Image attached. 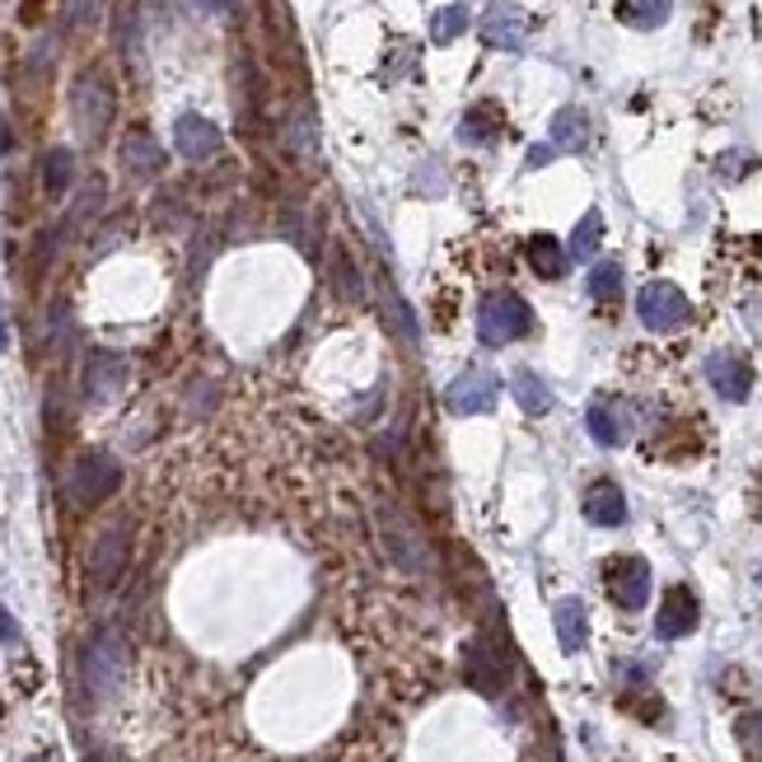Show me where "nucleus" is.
<instances>
[{"label":"nucleus","mask_w":762,"mask_h":762,"mask_svg":"<svg viewBox=\"0 0 762 762\" xmlns=\"http://www.w3.org/2000/svg\"><path fill=\"white\" fill-rule=\"evenodd\" d=\"M529 332H534V309L524 304V296H515V290H496V296L482 300V309H477L482 346H511L519 337H529Z\"/></svg>","instance_id":"f257e3e1"},{"label":"nucleus","mask_w":762,"mask_h":762,"mask_svg":"<svg viewBox=\"0 0 762 762\" xmlns=\"http://www.w3.org/2000/svg\"><path fill=\"white\" fill-rule=\"evenodd\" d=\"M375 524H379L384 552H388V561H394L398 571L421 576L426 566H431V552H426V538L412 529V519H407L394 501H379V505H375Z\"/></svg>","instance_id":"f03ea898"},{"label":"nucleus","mask_w":762,"mask_h":762,"mask_svg":"<svg viewBox=\"0 0 762 762\" xmlns=\"http://www.w3.org/2000/svg\"><path fill=\"white\" fill-rule=\"evenodd\" d=\"M112 85H108V75L99 71H85L81 81H75L71 89V117H75V131L85 136V141H99V136L112 127Z\"/></svg>","instance_id":"7ed1b4c3"},{"label":"nucleus","mask_w":762,"mask_h":762,"mask_svg":"<svg viewBox=\"0 0 762 762\" xmlns=\"http://www.w3.org/2000/svg\"><path fill=\"white\" fill-rule=\"evenodd\" d=\"M117 482H122V468H117L108 454H81L71 463L62 492H66V501L75 505V511H94V505L117 492Z\"/></svg>","instance_id":"20e7f679"},{"label":"nucleus","mask_w":762,"mask_h":762,"mask_svg":"<svg viewBox=\"0 0 762 762\" xmlns=\"http://www.w3.org/2000/svg\"><path fill=\"white\" fill-rule=\"evenodd\" d=\"M122 678H127V646H122V636H117V632H99V636L89 641V651H85V683H89V693L108 701L117 688H122Z\"/></svg>","instance_id":"39448f33"},{"label":"nucleus","mask_w":762,"mask_h":762,"mask_svg":"<svg viewBox=\"0 0 762 762\" xmlns=\"http://www.w3.org/2000/svg\"><path fill=\"white\" fill-rule=\"evenodd\" d=\"M636 314L651 332H678L693 319V304L674 281H651V286H641V296H636Z\"/></svg>","instance_id":"423d86ee"},{"label":"nucleus","mask_w":762,"mask_h":762,"mask_svg":"<svg viewBox=\"0 0 762 762\" xmlns=\"http://www.w3.org/2000/svg\"><path fill=\"white\" fill-rule=\"evenodd\" d=\"M603 584H609V599L618 603V609L636 613L641 603L651 599V566L646 557H609L603 561Z\"/></svg>","instance_id":"0eeeda50"},{"label":"nucleus","mask_w":762,"mask_h":762,"mask_svg":"<svg viewBox=\"0 0 762 762\" xmlns=\"http://www.w3.org/2000/svg\"><path fill=\"white\" fill-rule=\"evenodd\" d=\"M496 394H501V384L492 369H463V375L444 388V407L454 417H473V412H492L496 407Z\"/></svg>","instance_id":"6e6552de"},{"label":"nucleus","mask_w":762,"mask_h":762,"mask_svg":"<svg viewBox=\"0 0 762 762\" xmlns=\"http://www.w3.org/2000/svg\"><path fill=\"white\" fill-rule=\"evenodd\" d=\"M463 669H468V683H473L482 697H501L505 693V678H511V664H505V655H501V646H496L492 636L468 641Z\"/></svg>","instance_id":"1a4fd4ad"},{"label":"nucleus","mask_w":762,"mask_h":762,"mask_svg":"<svg viewBox=\"0 0 762 762\" xmlns=\"http://www.w3.org/2000/svg\"><path fill=\"white\" fill-rule=\"evenodd\" d=\"M697 622H701L697 594L688 590V584H669V594H664V603H659V618H655V636L683 641L688 632H697Z\"/></svg>","instance_id":"9d476101"},{"label":"nucleus","mask_w":762,"mask_h":762,"mask_svg":"<svg viewBox=\"0 0 762 762\" xmlns=\"http://www.w3.org/2000/svg\"><path fill=\"white\" fill-rule=\"evenodd\" d=\"M127 524H112L108 534H99V543H94V552H89V580H94V590H112L117 576L127 571Z\"/></svg>","instance_id":"9b49d317"},{"label":"nucleus","mask_w":762,"mask_h":762,"mask_svg":"<svg viewBox=\"0 0 762 762\" xmlns=\"http://www.w3.org/2000/svg\"><path fill=\"white\" fill-rule=\"evenodd\" d=\"M173 150L183 154V160H211V154L221 150V127L211 122L202 112H183L179 122H173Z\"/></svg>","instance_id":"f8f14e48"},{"label":"nucleus","mask_w":762,"mask_h":762,"mask_svg":"<svg viewBox=\"0 0 762 762\" xmlns=\"http://www.w3.org/2000/svg\"><path fill=\"white\" fill-rule=\"evenodd\" d=\"M707 379L726 403H744L753 394V365L744 356H734V351H716L707 361Z\"/></svg>","instance_id":"ddd939ff"},{"label":"nucleus","mask_w":762,"mask_h":762,"mask_svg":"<svg viewBox=\"0 0 762 762\" xmlns=\"http://www.w3.org/2000/svg\"><path fill=\"white\" fill-rule=\"evenodd\" d=\"M127 375H131V365L122 356L99 351V356H89V365H85V398L89 403H112L127 388Z\"/></svg>","instance_id":"4468645a"},{"label":"nucleus","mask_w":762,"mask_h":762,"mask_svg":"<svg viewBox=\"0 0 762 762\" xmlns=\"http://www.w3.org/2000/svg\"><path fill=\"white\" fill-rule=\"evenodd\" d=\"M482 37H486L492 47H501V52H519L524 37H529V14H524L519 6H496V10H486Z\"/></svg>","instance_id":"2eb2a0df"},{"label":"nucleus","mask_w":762,"mask_h":762,"mask_svg":"<svg viewBox=\"0 0 762 762\" xmlns=\"http://www.w3.org/2000/svg\"><path fill=\"white\" fill-rule=\"evenodd\" d=\"M117 164H122L127 179H154V173L164 169V150L150 131H131L122 141V150H117Z\"/></svg>","instance_id":"dca6fc26"},{"label":"nucleus","mask_w":762,"mask_h":762,"mask_svg":"<svg viewBox=\"0 0 762 762\" xmlns=\"http://www.w3.org/2000/svg\"><path fill=\"white\" fill-rule=\"evenodd\" d=\"M584 519L599 524V529H618V524H627V496H622L618 482H594L590 492H584Z\"/></svg>","instance_id":"f3484780"},{"label":"nucleus","mask_w":762,"mask_h":762,"mask_svg":"<svg viewBox=\"0 0 762 762\" xmlns=\"http://www.w3.org/2000/svg\"><path fill=\"white\" fill-rule=\"evenodd\" d=\"M584 421H590V436L603 449H613V444H622L632 436V421H627V412H622V403H613V398H594L590 412H584Z\"/></svg>","instance_id":"a211bd4d"},{"label":"nucleus","mask_w":762,"mask_h":762,"mask_svg":"<svg viewBox=\"0 0 762 762\" xmlns=\"http://www.w3.org/2000/svg\"><path fill=\"white\" fill-rule=\"evenodd\" d=\"M524 253H529V267L538 271L543 281H561V277H566V267H571V248H561V244L552 239V234H534L529 248H524Z\"/></svg>","instance_id":"6ab92c4d"},{"label":"nucleus","mask_w":762,"mask_h":762,"mask_svg":"<svg viewBox=\"0 0 762 762\" xmlns=\"http://www.w3.org/2000/svg\"><path fill=\"white\" fill-rule=\"evenodd\" d=\"M552 622H557V641L566 655H576L584 646V636H590V618H584V603L580 599H557L552 609Z\"/></svg>","instance_id":"aec40b11"},{"label":"nucleus","mask_w":762,"mask_h":762,"mask_svg":"<svg viewBox=\"0 0 762 762\" xmlns=\"http://www.w3.org/2000/svg\"><path fill=\"white\" fill-rule=\"evenodd\" d=\"M547 136H552V150H584V141H590V122H584L580 108H561L552 117V127H547Z\"/></svg>","instance_id":"412c9836"},{"label":"nucleus","mask_w":762,"mask_h":762,"mask_svg":"<svg viewBox=\"0 0 762 762\" xmlns=\"http://www.w3.org/2000/svg\"><path fill=\"white\" fill-rule=\"evenodd\" d=\"M511 388H515V398H519V407L529 417H543V412H552V388H547L534 369H515L511 375Z\"/></svg>","instance_id":"4be33fe9"},{"label":"nucleus","mask_w":762,"mask_h":762,"mask_svg":"<svg viewBox=\"0 0 762 762\" xmlns=\"http://www.w3.org/2000/svg\"><path fill=\"white\" fill-rule=\"evenodd\" d=\"M71 179H75V154L71 150H47L43 154V187L52 192V197H62V192L71 187Z\"/></svg>","instance_id":"5701e85b"},{"label":"nucleus","mask_w":762,"mask_h":762,"mask_svg":"<svg viewBox=\"0 0 762 762\" xmlns=\"http://www.w3.org/2000/svg\"><path fill=\"white\" fill-rule=\"evenodd\" d=\"M669 10H674V0H622L618 6V14L636 29H659L669 19Z\"/></svg>","instance_id":"b1692460"},{"label":"nucleus","mask_w":762,"mask_h":762,"mask_svg":"<svg viewBox=\"0 0 762 762\" xmlns=\"http://www.w3.org/2000/svg\"><path fill=\"white\" fill-rule=\"evenodd\" d=\"M459 141L463 146H486V141H496V108L492 104H482L463 117V127H459Z\"/></svg>","instance_id":"393cba45"},{"label":"nucleus","mask_w":762,"mask_h":762,"mask_svg":"<svg viewBox=\"0 0 762 762\" xmlns=\"http://www.w3.org/2000/svg\"><path fill=\"white\" fill-rule=\"evenodd\" d=\"M599 244H603V216L599 211H584V221L571 234V258H594Z\"/></svg>","instance_id":"a878e982"},{"label":"nucleus","mask_w":762,"mask_h":762,"mask_svg":"<svg viewBox=\"0 0 762 762\" xmlns=\"http://www.w3.org/2000/svg\"><path fill=\"white\" fill-rule=\"evenodd\" d=\"M468 29V10L463 6H444V10H436L431 14V37L444 47V43H454V37Z\"/></svg>","instance_id":"bb28decb"},{"label":"nucleus","mask_w":762,"mask_h":762,"mask_svg":"<svg viewBox=\"0 0 762 762\" xmlns=\"http://www.w3.org/2000/svg\"><path fill=\"white\" fill-rule=\"evenodd\" d=\"M734 739L753 762H762V711H744L734 720Z\"/></svg>","instance_id":"cd10ccee"},{"label":"nucleus","mask_w":762,"mask_h":762,"mask_svg":"<svg viewBox=\"0 0 762 762\" xmlns=\"http://www.w3.org/2000/svg\"><path fill=\"white\" fill-rule=\"evenodd\" d=\"M622 290V267L618 262H599L594 271H590V296L594 300H613Z\"/></svg>","instance_id":"c85d7f7f"},{"label":"nucleus","mask_w":762,"mask_h":762,"mask_svg":"<svg viewBox=\"0 0 762 762\" xmlns=\"http://www.w3.org/2000/svg\"><path fill=\"white\" fill-rule=\"evenodd\" d=\"M104 19V0H66V24L71 29H94Z\"/></svg>","instance_id":"c756f323"},{"label":"nucleus","mask_w":762,"mask_h":762,"mask_svg":"<svg viewBox=\"0 0 762 762\" xmlns=\"http://www.w3.org/2000/svg\"><path fill=\"white\" fill-rule=\"evenodd\" d=\"M332 267H337V290H342L346 300H356V296H361V281H356V271H351L346 253H337V258H332Z\"/></svg>","instance_id":"7c9ffc66"},{"label":"nucleus","mask_w":762,"mask_h":762,"mask_svg":"<svg viewBox=\"0 0 762 762\" xmlns=\"http://www.w3.org/2000/svg\"><path fill=\"white\" fill-rule=\"evenodd\" d=\"M14 641H19V622L10 618L6 603H0V646H14Z\"/></svg>","instance_id":"2f4dec72"},{"label":"nucleus","mask_w":762,"mask_h":762,"mask_svg":"<svg viewBox=\"0 0 762 762\" xmlns=\"http://www.w3.org/2000/svg\"><path fill=\"white\" fill-rule=\"evenodd\" d=\"M744 164H753V160H744V154H726V160H720V179H739V169Z\"/></svg>","instance_id":"473e14b6"},{"label":"nucleus","mask_w":762,"mask_h":762,"mask_svg":"<svg viewBox=\"0 0 762 762\" xmlns=\"http://www.w3.org/2000/svg\"><path fill=\"white\" fill-rule=\"evenodd\" d=\"M552 154H557L552 146H534V150H529V164L538 169V164H547V160H552Z\"/></svg>","instance_id":"72a5a7b5"},{"label":"nucleus","mask_w":762,"mask_h":762,"mask_svg":"<svg viewBox=\"0 0 762 762\" xmlns=\"http://www.w3.org/2000/svg\"><path fill=\"white\" fill-rule=\"evenodd\" d=\"M6 342H10L6 337V304H0V351H6Z\"/></svg>","instance_id":"f704fd0d"},{"label":"nucleus","mask_w":762,"mask_h":762,"mask_svg":"<svg viewBox=\"0 0 762 762\" xmlns=\"http://www.w3.org/2000/svg\"><path fill=\"white\" fill-rule=\"evenodd\" d=\"M29 762H56V758H52V753H37V758H29Z\"/></svg>","instance_id":"c9c22d12"},{"label":"nucleus","mask_w":762,"mask_h":762,"mask_svg":"<svg viewBox=\"0 0 762 762\" xmlns=\"http://www.w3.org/2000/svg\"><path fill=\"white\" fill-rule=\"evenodd\" d=\"M758 584H762V566H758Z\"/></svg>","instance_id":"e433bc0d"}]
</instances>
